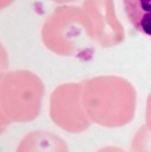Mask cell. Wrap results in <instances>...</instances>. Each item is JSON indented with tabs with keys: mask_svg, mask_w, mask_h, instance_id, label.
<instances>
[{
	"mask_svg": "<svg viewBox=\"0 0 151 152\" xmlns=\"http://www.w3.org/2000/svg\"><path fill=\"white\" fill-rule=\"evenodd\" d=\"M98 152H125L121 148L116 147H107L103 148Z\"/></svg>",
	"mask_w": 151,
	"mask_h": 152,
	"instance_id": "obj_8",
	"label": "cell"
},
{
	"mask_svg": "<svg viewBox=\"0 0 151 152\" xmlns=\"http://www.w3.org/2000/svg\"><path fill=\"white\" fill-rule=\"evenodd\" d=\"M43 91L40 86L24 85L7 88L0 98L1 126L12 122H28L40 113Z\"/></svg>",
	"mask_w": 151,
	"mask_h": 152,
	"instance_id": "obj_2",
	"label": "cell"
},
{
	"mask_svg": "<svg viewBox=\"0 0 151 152\" xmlns=\"http://www.w3.org/2000/svg\"><path fill=\"white\" fill-rule=\"evenodd\" d=\"M126 17L138 32L151 37V0H123Z\"/></svg>",
	"mask_w": 151,
	"mask_h": 152,
	"instance_id": "obj_5",
	"label": "cell"
},
{
	"mask_svg": "<svg viewBox=\"0 0 151 152\" xmlns=\"http://www.w3.org/2000/svg\"><path fill=\"white\" fill-rule=\"evenodd\" d=\"M145 121L147 126L151 132V94L148 96L147 102V109L145 113Z\"/></svg>",
	"mask_w": 151,
	"mask_h": 152,
	"instance_id": "obj_7",
	"label": "cell"
},
{
	"mask_svg": "<svg viewBox=\"0 0 151 152\" xmlns=\"http://www.w3.org/2000/svg\"><path fill=\"white\" fill-rule=\"evenodd\" d=\"M17 152H69L65 143L57 136L45 130H36L23 139Z\"/></svg>",
	"mask_w": 151,
	"mask_h": 152,
	"instance_id": "obj_4",
	"label": "cell"
},
{
	"mask_svg": "<svg viewBox=\"0 0 151 152\" xmlns=\"http://www.w3.org/2000/svg\"><path fill=\"white\" fill-rule=\"evenodd\" d=\"M83 101L92 122L103 126H124L135 116L136 94L127 84L93 85L83 95Z\"/></svg>",
	"mask_w": 151,
	"mask_h": 152,
	"instance_id": "obj_1",
	"label": "cell"
},
{
	"mask_svg": "<svg viewBox=\"0 0 151 152\" xmlns=\"http://www.w3.org/2000/svg\"><path fill=\"white\" fill-rule=\"evenodd\" d=\"M131 152H151V132L147 125H142L134 136Z\"/></svg>",
	"mask_w": 151,
	"mask_h": 152,
	"instance_id": "obj_6",
	"label": "cell"
},
{
	"mask_svg": "<svg viewBox=\"0 0 151 152\" xmlns=\"http://www.w3.org/2000/svg\"><path fill=\"white\" fill-rule=\"evenodd\" d=\"M50 114L53 122L64 130L80 133L92 124L85 109L83 95L77 89H61L51 96Z\"/></svg>",
	"mask_w": 151,
	"mask_h": 152,
	"instance_id": "obj_3",
	"label": "cell"
}]
</instances>
